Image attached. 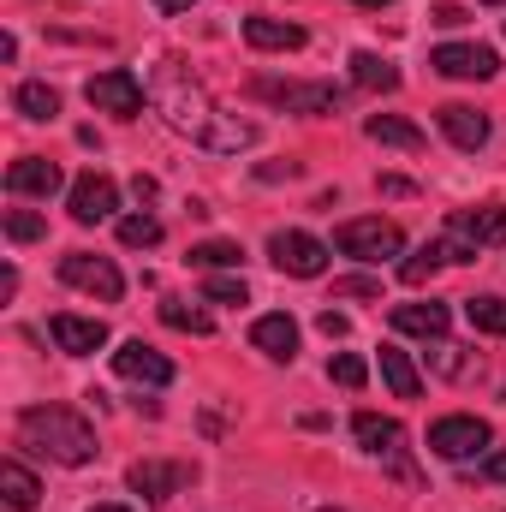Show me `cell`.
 Masks as SVG:
<instances>
[{
	"label": "cell",
	"instance_id": "60d3db41",
	"mask_svg": "<svg viewBox=\"0 0 506 512\" xmlns=\"http://www.w3.org/2000/svg\"><path fill=\"white\" fill-rule=\"evenodd\" d=\"M352 6H393V0H352Z\"/></svg>",
	"mask_w": 506,
	"mask_h": 512
},
{
	"label": "cell",
	"instance_id": "83f0119b",
	"mask_svg": "<svg viewBox=\"0 0 506 512\" xmlns=\"http://www.w3.org/2000/svg\"><path fill=\"white\" fill-rule=\"evenodd\" d=\"M191 262H197V268H239V262H245V245H233V239H203V245H191Z\"/></svg>",
	"mask_w": 506,
	"mask_h": 512
},
{
	"label": "cell",
	"instance_id": "4fadbf2b",
	"mask_svg": "<svg viewBox=\"0 0 506 512\" xmlns=\"http://www.w3.org/2000/svg\"><path fill=\"white\" fill-rule=\"evenodd\" d=\"M66 185V173L48 161V155H18L12 167H6V191L12 197H54Z\"/></svg>",
	"mask_w": 506,
	"mask_h": 512
},
{
	"label": "cell",
	"instance_id": "ab89813d",
	"mask_svg": "<svg viewBox=\"0 0 506 512\" xmlns=\"http://www.w3.org/2000/svg\"><path fill=\"white\" fill-rule=\"evenodd\" d=\"M197 0H155V12H191Z\"/></svg>",
	"mask_w": 506,
	"mask_h": 512
},
{
	"label": "cell",
	"instance_id": "74e56055",
	"mask_svg": "<svg viewBox=\"0 0 506 512\" xmlns=\"http://www.w3.org/2000/svg\"><path fill=\"white\" fill-rule=\"evenodd\" d=\"M435 24H447V30L465 24V6H435Z\"/></svg>",
	"mask_w": 506,
	"mask_h": 512
},
{
	"label": "cell",
	"instance_id": "5b68a950",
	"mask_svg": "<svg viewBox=\"0 0 506 512\" xmlns=\"http://www.w3.org/2000/svg\"><path fill=\"white\" fill-rule=\"evenodd\" d=\"M251 96L286 108V114H334L340 108V90L334 84H298V78H256Z\"/></svg>",
	"mask_w": 506,
	"mask_h": 512
},
{
	"label": "cell",
	"instance_id": "f1b7e54d",
	"mask_svg": "<svg viewBox=\"0 0 506 512\" xmlns=\"http://www.w3.org/2000/svg\"><path fill=\"white\" fill-rule=\"evenodd\" d=\"M441 262H447V256H441V239H435V245H423V251H411L405 262H399V280H405V286H423Z\"/></svg>",
	"mask_w": 506,
	"mask_h": 512
},
{
	"label": "cell",
	"instance_id": "d4e9b609",
	"mask_svg": "<svg viewBox=\"0 0 506 512\" xmlns=\"http://www.w3.org/2000/svg\"><path fill=\"white\" fill-rule=\"evenodd\" d=\"M352 84H358V90H399V72H393L381 54L358 48V54H352Z\"/></svg>",
	"mask_w": 506,
	"mask_h": 512
},
{
	"label": "cell",
	"instance_id": "8992f818",
	"mask_svg": "<svg viewBox=\"0 0 506 512\" xmlns=\"http://www.w3.org/2000/svg\"><path fill=\"white\" fill-rule=\"evenodd\" d=\"M334 251L340 256H358V262H387V256L405 251V233L393 227V221H346L340 233H334Z\"/></svg>",
	"mask_w": 506,
	"mask_h": 512
},
{
	"label": "cell",
	"instance_id": "d6a6232c",
	"mask_svg": "<svg viewBox=\"0 0 506 512\" xmlns=\"http://www.w3.org/2000/svg\"><path fill=\"white\" fill-rule=\"evenodd\" d=\"M328 382H340V387H364V382H370V364H364L358 352H340V358H328Z\"/></svg>",
	"mask_w": 506,
	"mask_h": 512
},
{
	"label": "cell",
	"instance_id": "ffe728a7",
	"mask_svg": "<svg viewBox=\"0 0 506 512\" xmlns=\"http://www.w3.org/2000/svg\"><path fill=\"white\" fill-rule=\"evenodd\" d=\"M453 310L447 304H393V328L399 334H423V340H447Z\"/></svg>",
	"mask_w": 506,
	"mask_h": 512
},
{
	"label": "cell",
	"instance_id": "603a6c76",
	"mask_svg": "<svg viewBox=\"0 0 506 512\" xmlns=\"http://www.w3.org/2000/svg\"><path fill=\"white\" fill-rule=\"evenodd\" d=\"M12 108H18L24 120H54V114H60V90L30 78V84H18V90H12Z\"/></svg>",
	"mask_w": 506,
	"mask_h": 512
},
{
	"label": "cell",
	"instance_id": "7c38bea8",
	"mask_svg": "<svg viewBox=\"0 0 506 512\" xmlns=\"http://www.w3.org/2000/svg\"><path fill=\"white\" fill-rule=\"evenodd\" d=\"M126 483L143 501H173L185 483H191V465H167V459H137L126 471Z\"/></svg>",
	"mask_w": 506,
	"mask_h": 512
},
{
	"label": "cell",
	"instance_id": "cb8c5ba5",
	"mask_svg": "<svg viewBox=\"0 0 506 512\" xmlns=\"http://www.w3.org/2000/svg\"><path fill=\"white\" fill-rule=\"evenodd\" d=\"M364 131H370L376 143H387V149H423V131L411 126V120H399V114H370Z\"/></svg>",
	"mask_w": 506,
	"mask_h": 512
},
{
	"label": "cell",
	"instance_id": "4316f807",
	"mask_svg": "<svg viewBox=\"0 0 506 512\" xmlns=\"http://www.w3.org/2000/svg\"><path fill=\"white\" fill-rule=\"evenodd\" d=\"M465 316L477 334H501L506 340V298H465Z\"/></svg>",
	"mask_w": 506,
	"mask_h": 512
},
{
	"label": "cell",
	"instance_id": "8fae6325",
	"mask_svg": "<svg viewBox=\"0 0 506 512\" xmlns=\"http://www.w3.org/2000/svg\"><path fill=\"white\" fill-rule=\"evenodd\" d=\"M120 209V185L108 179V173H84L78 185H72V221L78 227H96V221H108Z\"/></svg>",
	"mask_w": 506,
	"mask_h": 512
},
{
	"label": "cell",
	"instance_id": "f35d334b",
	"mask_svg": "<svg viewBox=\"0 0 506 512\" xmlns=\"http://www.w3.org/2000/svg\"><path fill=\"white\" fill-rule=\"evenodd\" d=\"M381 191H387V197H411V179H399V173H387V179H381Z\"/></svg>",
	"mask_w": 506,
	"mask_h": 512
},
{
	"label": "cell",
	"instance_id": "7bdbcfd3",
	"mask_svg": "<svg viewBox=\"0 0 506 512\" xmlns=\"http://www.w3.org/2000/svg\"><path fill=\"white\" fill-rule=\"evenodd\" d=\"M316 512H340V507H316Z\"/></svg>",
	"mask_w": 506,
	"mask_h": 512
},
{
	"label": "cell",
	"instance_id": "5bb4252c",
	"mask_svg": "<svg viewBox=\"0 0 506 512\" xmlns=\"http://www.w3.org/2000/svg\"><path fill=\"white\" fill-rule=\"evenodd\" d=\"M48 334H54V346L60 352H72V358H90V352H102L108 346V322H96V316H48Z\"/></svg>",
	"mask_w": 506,
	"mask_h": 512
},
{
	"label": "cell",
	"instance_id": "30bf717a",
	"mask_svg": "<svg viewBox=\"0 0 506 512\" xmlns=\"http://www.w3.org/2000/svg\"><path fill=\"white\" fill-rule=\"evenodd\" d=\"M429 66H435L441 78H495V72H501V54L483 48V42H441V48L429 54Z\"/></svg>",
	"mask_w": 506,
	"mask_h": 512
},
{
	"label": "cell",
	"instance_id": "b9f144b4",
	"mask_svg": "<svg viewBox=\"0 0 506 512\" xmlns=\"http://www.w3.org/2000/svg\"><path fill=\"white\" fill-rule=\"evenodd\" d=\"M90 512H131V507H90Z\"/></svg>",
	"mask_w": 506,
	"mask_h": 512
},
{
	"label": "cell",
	"instance_id": "3957f363",
	"mask_svg": "<svg viewBox=\"0 0 506 512\" xmlns=\"http://www.w3.org/2000/svg\"><path fill=\"white\" fill-rule=\"evenodd\" d=\"M483 245H506V209H453L447 215V239H441V256L447 262H477Z\"/></svg>",
	"mask_w": 506,
	"mask_h": 512
},
{
	"label": "cell",
	"instance_id": "ba28073f",
	"mask_svg": "<svg viewBox=\"0 0 506 512\" xmlns=\"http://www.w3.org/2000/svg\"><path fill=\"white\" fill-rule=\"evenodd\" d=\"M60 280H66V286H78V292H96L102 304H114V298L126 292V274H120L108 256H96V251L60 256Z\"/></svg>",
	"mask_w": 506,
	"mask_h": 512
},
{
	"label": "cell",
	"instance_id": "8d00e7d4",
	"mask_svg": "<svg viewBox=\"0 0 506 512\" xmlns=\"http://www.w3.org/2000/svg\"><path fill=\"white\" fill-rule=\"evenodd\" d=\"M483 477H489V483H506V447H495V453L483 459Z\"/></svg>",
	"mask_w": 506,
	"mask_h": 512
},
{
	"label": "cell",
	"instance_id": "e0dca14e",
	"mask_svg": "<svg viewBox=\"0 0 506 512\" xmlns=\"http://www.w3.org/2000/svg\"><path fill=\"white\" fill-rule=\"evenodd\" d=\"M352 435H358V447L376 453V459H399V453H405V429H399L393 417H376V411H358V417H352Z\"/></svg>",
	"mask_w": 506,
	"mask_h": 512
},
{
	"label": "cell",
	"instance_id": "277c9868",
	"mask_svg": "<svg viewBox=\"0 0 506 512\" xmlns=\"http://www.w3.org/2000/svg\"><path fill=\"white\" fill-rule=\"evenodd\" d=\"M489 447H495V429H489L483 417H465V411H459V417H435V423H429V453H435V459H453V465H459V459H477V453H489Z\"/></svg>",
	"mask_w": 506,
	"mask_h": 512
},
{
	"label": "cell",
	"instance_id": "484cf974",
	"mask_svg": "<svg viewBox=\"0 0 506 512\" xmlns=\"http://www.w3.org/2000/svg\"><path fill=\"white\" fill-rule=\"evenodd\" d=\"M161 322H167V328H179V334H197V340H203V334H215L209 310H197V304H185V298H167V304H161Z\"/></svg>",
	"mask_w": 506,
	"mask_h": 512
},
{
	"label": "cell",
	"instance_id": "ac0fdd59",
	"mask_svg": "<svg viewBox=\"0 0 506 512\" xmlns=\"http://www.w3.org/2000/svg\"><path fill=\"white\" fill-rule=\"evenodd\" d=\"M435 120H441V131H447V143H459V149H483V143H489V131H495L483 108H465V102H447Z\"/></svg>",
	"mask_w": 506,
	"mask_h": 512
},
{
	"label": "cell",
	"instance_id": "f546056e",
	"mask_svg": "<svg viewBox=\"0 0 506 512\" xmlns=\"http://www.w3.org/2000/svg\"><path fill=\"white\" fill-rule=\"evenodd\" d=\"M120 245H131V251L161 245V221H155V215H126V221H120Z\"/></svg>",
	"mask_w": 506,
	"mask_h": 512
},
{
	"label": "cell",
	"instance_id": "2e32d148",
	"mask_svg": "<svg viewBox=\"0 0 506 512\" xmlns=\"http://www.w3.org/2000/svg\"><path fill=\"white\" fill-rule=\"evenodd\" d=\"M251 346H256V352H268L274 364H292V358H298V322H292L286 310H274V316H256Z\"/></svg>",
	"mask_w": 506,
	"mask_h": 512
},
{
	"label": "cell",
	"instance_id": "1f68e13d",
	"mask_svg": "<svg viewBox=\"0 0 506 512\" xmlns=\"http://www.w3.org/2000/svg\"><path fill=\"white\" fill-rule=\"evenodd\" d=\"M203 298H209V304H251V292H245L239 274H209V280H203Z\"/></svg>",
	"mask_w": 506,
	"mask_h": 512
},
{
	"label": "cell",
	"instance_id": "d590c367",
	"mask_svg": "<svg viewBox=\"0 0 506 512\" xmlns=\"http://www.w3.org/2000/svg\"><path fill=\"white\" fill-rule=\"evenodd\" d=\"M435 370H441V376H459V370H465L459 346H447V340H441V346H435Z\"/></svg>",
	"mask_w": 506,
	"mask_h": 512
},
{
	"label": "cell",
	"instance_id": "44dd1931",
	"mask_svg": "<svg viewBox=\"0 0 506 512\" xmlns=\"http://www.w3.org/2000/svg\"><path fill=\"white\" fill-rule=\"evenodd\" d=\"M381 382L393 387V399H417L423 393V376H417L411 352H399V346H381Z\"/></svg>",
	"mask_w": 506,
	"mask_h": 512
},
{
	"label": "cell",
	"instance_id": "7402d4cb",
	"mask_svg": "<svg viewBox=\"0 0 506 512\" xmlns=\"http://www.w3.org/2000/svg\"><path fill=\"white\" fill-rule=\"evenodd\" d=\"M0 495H6V507L12 512H30L36 507V495H42V483H36L18 459H0Z\"/></svg>",
	"mask_w": 506,
	"mask_h": 512
},
{
	"label": "cell",
	"instance_id": "d6986e66",
	"mask_svg": "<svg viewBox=\"0 0 506 512\" xmlns=\"http://www.w3.org/2000/svg\"><path fill=\"white\" fill-rule=\"evenodd\" d=\"M245 42L262 54H292L304 48V24H286V18H245Z\"/></svg>",
	"mask_w": 506,
	"mask_h": 512
},
{
	"label": "cell",
	"instance_id": "ee69618b",
	"mask_svg": "<svg viewBox=\"0 0 506 512\" xmlns=\"http://www.w3.org/2000/svg\"><path fill=\"white\" fill-rule=\"evenodd\" d=\"M489 6H506V0H489Z\"/></svg>",
	"mask_w": 506,
	"mask_h": 512
},
{
	"label": "cell",
	"instance_id": "7a4b0ae2",
	"mask_svg": "<svg viewBox=\"0 0 506 512\" xmlns=\"http://www.w3.org/2000/svg\"><path fill=\"white\" fill-rule=\"evenodd\" d=\"M18 441L30 447V453H42V459H54V465H90L102 447H96V429L78 417V411H66V405H30L24 417H18Z\"/></svg>",
	"mask_w": 506,
	"mask_h": 512
},
{
	"label": "cell",
	"instance_id": "52a82bcc",
	"mask_svg": "<svg viewBox=\"0 0 506 512\" xmlns=\"http://www.w3.org/2000/svg\"><path fill=\"white\" fill-rule=\"evenodd\" d=\"M84 96H90V108L120 114V120H137V114H143V78H137V72H126V66L96 72V78L84 84Z\"/></svg>",
	"mask_w": 506,
	"mask_h": 512
},
{
	"label": "cell",
	"instance_id": "836d02e7",
	"mask_svg": "<svg viewBox=\"0 0 506 512\" xmlns=\"http://www.w3.org/2000/svg\"><path fill=\"white\" fill-rule=\"evenodd\" d=\"M334 298H381V286L364 280V274H352V280H334Z\"/></svg>",
	"mask_w": 506,
	"mask_h": 512
},
{
	"label": "cell",
	"instance_id": "4dcf8cb0",
	"mask_svg": "<svg viewBox=\"0 0 506 512\" xmlns=\"http://www.w3.org/2000/svg\"><path fill=\"white\" fill-rule=\"evenodd\" d=\"M48 233V221L36 215V209H6V239L12 245H30V239H42Z\"/></svg>",
	"mask_w": 506,
	"mask_h": 512
},
{
	"label": "cell",
	"instance_id": "9a60e30c",
	"mask_svg": "<svg viewBox=\"0 0 506 512\" xmlns=\"http://www.w3.org/2000/svg\"><path fill=\"white\" fill-rule=\"evenodd\" d=\"M114 370H120L126 382H143V387H167L173 382V364H167L155 346H143V340H126V346L114 352Z\"/></svg>",
	"mask_w": 506,
	"mask_h": 512
},
{
	"label": "cell",
	"instance_id": "6da1fadb",
	"mask_svg": "<svg viewBox=\"0 0 506 512\" xmlns=\"http://www.w3.org/2000/svg\"><path fill=\"white\" fill-rule=\"evenodd\" d=\"M155 108H161V120L173 131H185L191 143H203V149H221V155H239V149H251L256 143V126L251 120H239V114H221L197 84H185L179 72H167L161 78V90H155Z\"/></svg>",
	"mask_w": 506,
	"mask_h": 512
},
{
	"label": "cell",
	"instance_id": "e575fe53",
	"mask_svg": "<svg viewBox=\"0 0 506 512\" xmlns=\"http://www.w3.org/2000/svg\"><path fill=\"white\" fill-rule=\"evenodd\" d=\"M316 328H322L328 340H346V334H352V322H346L340 310H322V316H316Z\"/></svg>",
	"mask_w": 506,
	"mask_h": 512
},
{
	"label": "cell",
	"instance_id": "9c48e42d",
	"mask_svg": "<svg viewBox=\"0 0 506 512\" xmlns=\"http://www.w3.org/2000/svg\"><path fill=\"white\" fill-rule=\"evenodd\" d=\"M268 262H274L280 274L316 280V274L328 268V245H322V239H310V233H298V227H286V233H274V239H268Z\"/></svg>",
	"mask_w": 506,
	"mask_h": 512
}]
</instances>
